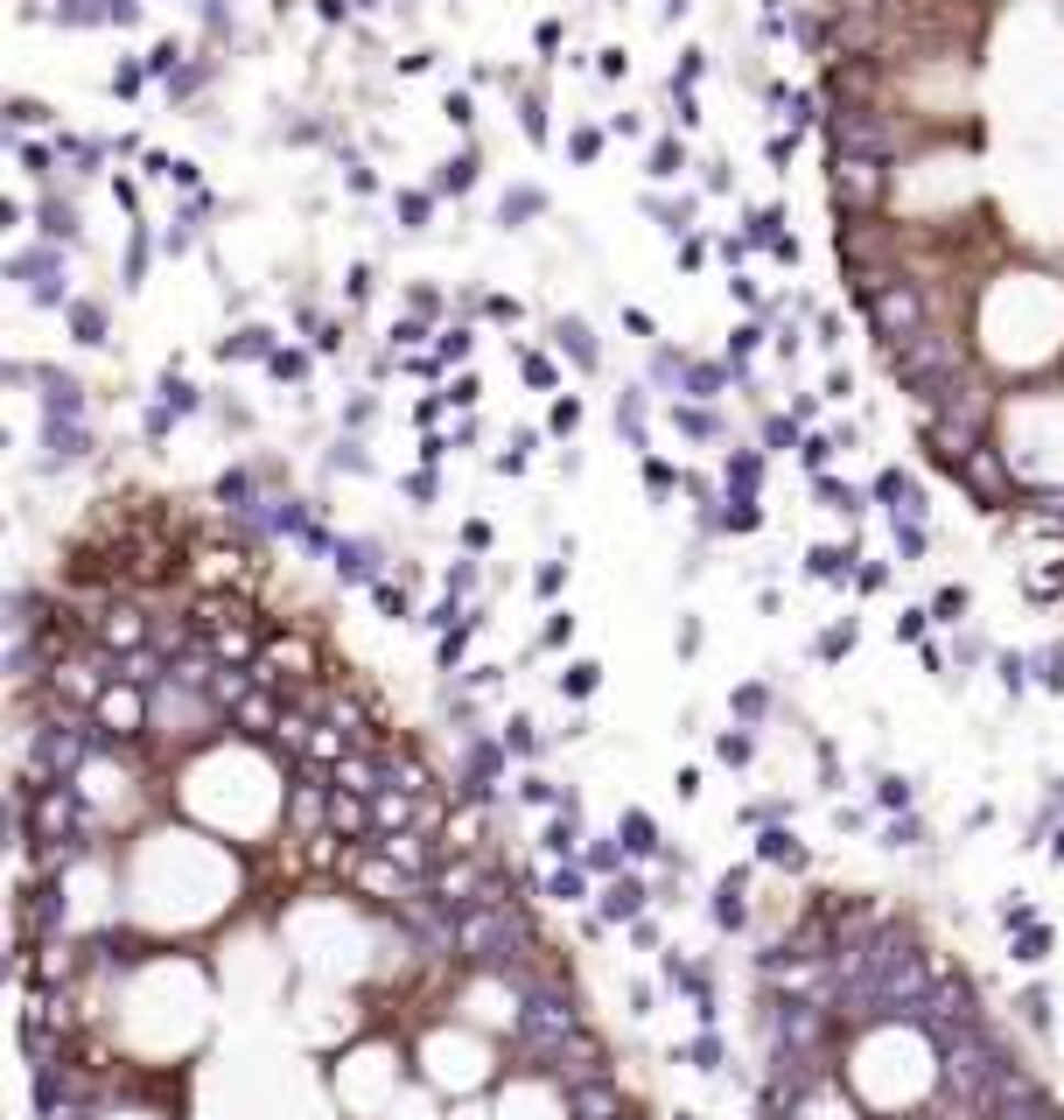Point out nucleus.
<instances>
[{
    "mask_svg": "<svg viewBox=\"0 0 1064 1120\" xmlns=\"http://www.w3.org/2000/svg\"><path fill=\"white\" fill-rule=\"evenodd\" d=\"M714 756H721V764H750V756H756V735H750V729H729V735L714 743Z\"/></svg>",
    "mask_w": 1064,
    "mask_h": 1120,
    "instance_id": "6ab92c4d",
    "label": "nucleus"
},
{
    "mask_svg": "<svg viewBox=\"0 0 1064 1120\" xmlns=\"http://www.w3.org/2000/svg\"><path fill=\"white\" fill-rule=\"evenodd\" d=\"M442 357H469V330H448V336H442Z\"/></svg>",
    "mask_w": 1064,
    "mask_h": 1120,
    "instance_id": "a18cd8bd",
    "label": "nucleus"
},
{
    "mask_svg": "<svg viewBox=\"0 0 1064 1120\" xmlns=\"http://www.w3.org/2000/svg\"><path fill=\"white\" fill-rule=\"evenodd\" d=\"M897 554H904V561L924 554V525H918V519H897Z\"/></svg>",
    "mask_w": 1064,
    "mask_h": 1120,
    "instance_id": "393cba45",
    "label": "nucleus"
},
{
    "mask_svg": "<svg viewBox=\"0 0 1064 1120\" xmlns=\"http://www.w3.org/2000/svg\"><path fill=\"white\" fill-rule=\"evenodd\" d=\"M43 232L49 239H78V211H70V203H43Z\"/></svg>",
    "mask_w": 1064,
    "mask_h": 1120,
    "instance_id": "aec40b11",
    "label": "nucleus"
},
{
    "mask_svg": "<svg viewBox=\"0 0 1064 1120\" xmlns=\"http://www.w3.org/2000/svg\"><path fill=\"white\" fill-rule=\"evenodd\" d=\"M469 182H477V155L463 147V155H455V162L442 168V189H469Z\"/></svg>",
    "mask_w": 1064,
    "mask_h": 1120,
    "instance_id": "5701e85b",
    "label": "nucleus"
},
{
    "mask_svg": "<svg viewBox=\"0 0 1064 1120\" xmlns=\"http://www.w3.org/2000/svg\"><path fill=\"white\" fill-rule=\"evenodd\" d=\"M505 743H511V750H519V756H532V750H540V735H532V721H525V714H511V729H505Z\"/></svg>",
    "mask_w": 1064,
    "mask_h": 1120,
    "instance_id": "c85d7f7f",
    "label": "nucleus"
},
{
    "mask_svg": "<svg viewBox=\"0 0 1064 1120\" xmlns=\"http://www.w3.org/2000/svg\"><path fill=\"white\" fill-rule=\"evenodd\" d=\"M554 336H561V351H575V365H581V372L596 365V336H588V322L561 315V322H554Z\"/></svg>",
    "mask_w": 1064,
    "mask_h": 1120,
    "instance_id": "ddd939ff",
    "label": "nucleus"
},
{
    "mask_svg": "<svg viewBox=\"0 0 1064 1120\" xmlns=\"http://www.w3.org/2000/svg\"><path fill=\"white\" fill-rule=\"evenodd\" d=\"M546 889H554V897H561V903H581V889H588V883H581V868H561V876H554V883H546Z\"/></svg>",
    "mask_w": 1064,
    "mask_h": 1120,
    "instance_id": "7c9ffc66",
    "label": "nucleus"
},
{
    "mask_svg": "<svg viewBox=\"0 0 1064 1120\" xmlns=\"http://www.w3.org/2000/svg\"><path fill=\"white\" fill-rule=\"evenodd\" d=\"M721 533H756L764 525V511H756V498H729V511H714Z\"/></svg>",
    "mask_w": 1064,
    "mask_h": 1120,
    "instance_id": "4468645a",
    "label": "nucleus"
},
{
    "mask_svg": "<svg viewBox=\"0 0 1064 1120\" xmlns=\"http://www.w3.org/2000/svg\"><path fill=\"white\" fill-rule=\"evenodd\" d=\"M862 309H868L883 344H904V336L924 330V295L910 288V280H897V274H868L862 280Z\"/></svg>",
    "mask_w": 1064,
    "mask_h": 1120,
    "instance_id": "f03ea898",
    "label": "nucleus"
},
{
    "mask_svg": "<svg viewBox=\"0 0 1064 1120\" xmlns=\"http://www.w3.org/2000/svg\"><path fill=\"white\" fill-rule=\"evenodd\" d=\"M679 162H687V155H679V147H673V141H665V147H658V155H652V176H679Z\"/></svg>",
    "mask_w": 1064,
    "mask_h": 1120,
    "instance_id": "c9c22d12",
    "label": "nucleus"
},
{
    "mask_svg": "<svg viewBox=\"0 0 1064 1120\" xmlns=\"http://www.w3.org/2000/svg\"><path fill=\"white\" fill-rule=\"evenodd\" d=\"M561 581H567V561H546L540 575H532V588H540V596H561Z\"/></svg>",
    "mask_w": 1064,
    "mask_h": 1120,
    "instance_id": "473e14b6",
    "label": "nucleus"
},
{
    "mask_svg": "<svg viewBox=\"0 0 1064 1120\" xmlns=\"http://www.w3.org/2000/svg\"><path fill=\"white\" fill-rule=\"evenodd\" d=\"M756 854H764V862H791V868H798V862H806V847H798V841H791V833H785V827H771V833H764V841H756Z\"/></svg>",
    "mask_w": 1064,
    "mask_h": 1120,
    "instance_id": "dca6fc26",
    "label": "nucleus"
},
{
    "mask_svg": "<svg viewBox=\"0 0 1064 1120\" xmlns=\"http://www.w3.org/2000/svg\"><path fill=\"white\" fill-rule=\"evenodd\" d=\"M1016 960H1022V966L1051 960V932H1043V924H1022V945H1016Z\"/></svg>",
    "mask_w": 1064,
    "mask_h": 1120,
    "instance_id": "412c9836",
    "label": "nucleus"
},
{
    "mask_svg": "<svg viewBox=\"0 0 1064 1120\" xmlns=\"http://www.w3.org/2000/svg\"><path fill=\"white\" fill-rule=\"evenodd\" d=\"M266 351V330H239L232 344H224V357H259Z\"/></svg>",
    "mask_w": 1064,
    "mask_h": 1120,
    "instance_id": "2f4dec72",
    "label": "nucleus"
},
{
    "mask_svg": "<svg viewBox=\"0 0 1064 1120\" xmlns=\"http://www.w3.org/2000/svg\"><path fill=\"white\" fill-rule=\"evenodd\" d=\"M966 610H974L966 588H939V596H931V623H966Z\"/></svg>",
    "mask_w": 1064,
    "mask_h": 1120,
    "instance_id": "2eb2a0df",
    "label": "nucleus"
},
{
    "mask_svg": "<svg viewBox=\"0 0 1064 1120\" xmlns=\"http://www.w3.org/2000/svg\"><path fill=\"white\" fill-rule=\"evenodd\" d=\"M469 588H477V561H455L448 567V596H469Z\"/></svg>",
    "mask_w": 1064,
    "mask_h": 1120,
    "instance_id": "72a5a7b5",
    "label": "nucleus"
},
{
    "mask_svg": "<svg viewBox=\"0 0 1064 1120\" xmlns=\"http://www.w3.org/2000/svg\"><path fill=\"white\" fill-rule=\"evenodd\" d=\"M876 799H883L889 812H897V806H910V785H904V777H883V791H876Z\"/></svg>",
    "mask_w": 1064,
    "mask_h": 1120,
    "instance_id": "e433bc0d",
    "label": "nucleus"
},
{
    "mask_svg": "<svg viewBox=\"0 0 1064 1120\" xmlns=\"http://www.w3.org/2000/svg\"><path fill=\"white\" fill-rule=\"evenodd\" d=\"M540 203H546L540 189H511V197H505V224H511V218H532V211H540Z\"/></svg>",
    "mask_w": 1064,
    "mask_h": 1120,
    "instance_id": "cd10ccee",
    "label": "nucleus"
},
{
    "mask_svg": "<svg viewBox=\"0 0 1064 1120\" xmlns=\"http://www.w3.org/2000/svg\"><path fill=\"white\" fill-rule=\"evenodd\" d=\"M8 112H14V120H22V126H43V106H35V99H14Z\"/></svg>",
    "mask_w": 1064,
    "mask_h": 1120,
    "instance_id": "c03bdc74",
    "label": "nucleus"
},
{
    "mask_svg": "<svg viewBox=\"0 0 1064 1120\" xmlns=\"http://www.w3.org/2000/svg\"><path fill=\"white\" fill-rule=\"evenodd\" d=\"M889 631H897V644H924V631H931V610H904L897 623H889Z\"/></svg>",
    "mask_w": 1064,
    "mask_h": 1120,
    "instance_id": "4be33fe9",
    "label": "nucleus"
},
{
    "mask_svg": "<svg viewBox=\"0 0 1064 1120\" xmlns=\"http://www.w3.org/2000/svg\"><path fill=\"white\" fill-rule=\"evenodd\" d=\"M99 637H106V644H141V637H147V617H141V610H106Z\"/></svg>",
    "mask_w": 1064,
    "mask_h": 1120,
    "instance_id": "f8f14e48",
    "label": "nucleus"
},
{
    "mask_svg": "<svg viewBox=\"0 0 1064 1120\" xmlns=\"http://www.w3.org/2000/svg\"><path fill=\"white\" fill-rule=\"evenodd\" d=\"M617 428L631 434V448H644V392H623L617 400Z\"/></svg>",
    "mask_w": 1064,
    "mask_h": 1120,
    "instance_id": "f3484780",
    "label": "nucleus"
},
{
    "mask_svg": "<svg viewBox=\"0 0 1064 1120\" xmlns=\"http://www.w3.org/2000/svg\"><path fill=\"white\" fill-rule=\"evenodd\" d=\"M575 421H581V400H554V428L567 434V428H575Z\"/></svg>",
    "mask_w": 1064,
    "mask_h": 1120,
    "instance_id": "37998d69",
    "label": "nucleus"
},
{
    "mask_svg": "<svg viewBox=\"0 0 1064 1120\" xmlns=\"http://www.w3.org/2000/svg\"><path fill=\"white\" fill-rule=\"evenodd\" d=\"M1001 924H1009V932H1016V924H1037V910L1016 897V903H1001Z\"/></svg>",
    "mask_w": 1064,
    "mask_h": 1120,
    "instance_id": "ea45409f",
    "label": "nucleus"
},
{
    "mask_svg": "<svg viewBox=\"0 0 1064 1120\" xmlns=\"http://www.w3.org/2000/svg\"><path fill=\"white\" fill-rule=\"evenodd\" d=\"M519 791H525V799H532V806H554V785H546V777H525V785H519Z\"/></svg>",
    "mask_w": 1064,
    "mask_h": 1120,
    "instance_id": "79ce46f5",
    "label": "nucleus"
},
{
    "mask_svg": "<svg viewBox=\"0 0 1064 1120\" xmlns=\"http://www.w3.org/2000/svg\"><path fill=\"white\" fill-rule=\"evenodd\" d=\"M889 372H897V386L918 400L924 413H945L960 400V336L939 330V322H924L918 336H904V344H889Z\"/></svg>",
    "mask_w": 1064,
    "mask_h": 1120,
    "instance_id": "f257e3e1",
    "label": "nucleus"
},
{
    "mask_svg": "<svg viewBox=\"0 0 1064 1120\" xmlns=\"http://www.w3.org/2000/svg\"><path fill=\"white\" fill-rule=\"evenodd\" d=\"M714 924H721V932H743V924H750V876H743V868H729V876H721V889H714Z\"/></svg>",
    "mask_w": 1064,
    "mask_h": 1120,
    "instance_id": "39448f33",
    "label": "nucleus"
},
{
    "mask_svg": "<svg viewBox=\"0 0 1064 1120\" xmlns=\"http://www.w3.org/2000/svg\"><path fill=\"white\" fill-rule=\"evenodd\" d=\"M147 687H133V679H126V694L120 687H106L99 694V721H106V729L112 735H133V729H141V714H147V700H141Z\"/></svg>",
    "mask_w": 1064,
    "mask_h": 1120,
    "instance_id": "20e7f679",
    "label": "nucleus"
},
{
    "mask_svg": "<svg viewBox=\"0 0 1064 1120\" xmlns=\"http://www.w3.org/2000/svg\"><path fill=\"white\" fill-rule=\"evenodd\" d=\"M70 330H78L85 344H106V315L91 309V301H70Z\"/></svg>",
    "mask_w": 1064,
    "mask_h": 1120,
    "instance_id": "a211bd4d",
    "label": "nucleus"
},
{
    "mask_svg": "<svg viewBox=\"0 0 1064 1120\" xmlns=\"http://www.w3.org/2000/svg\"><path fill=\"white\" fill-rule=\"evenodd\" d=\"M883 189H889V168H883V162H868V155H841V162H833V197L854 203V211H862V203H876Z\"/></svg>",
    "mask_w": 1064,
    "mask_h": 1120,
    "instance_id": "7ed1b4c3",
    "label": "nucleus"
},
{
    "mask_svg": "<svg viewBox=\"0 0 1064 1120\" xmlns=\"http://www.w3.org/2000/svg\"><path fill=\"white\" fill-rule=\"evenodd\" d=\"M841 652H854V617H847V623H833V631L820 637V658H841Z\"/></svg>",
    "mask_w": 1064,
    "mask_h": 1120,
    "instance_id": "bb28decb",
    "label": "nucleus"
},
{
    "mask_svg": "<svg viewBox=\"0 0 1064 1120\" xmlns=\"http://www.w3.org/2000/svg\"><path fill=\"white\" fill-rule=\"evenodd\" d=\"M336 575H344V581H378V546L372 540H336Z\"/></svg>",
    "mask_w": 1064,
    "mask_h": 1120,
    "instance_id": "423d86ee",
    "label": "nucleus"
},
{
    "mask_svg": "<svg viewBox=\"0 0 1064 1120\" xmlns=\"http://www.w3.org/2000/svg\"><path fill=\"white\" fill-rule=\"evenodd\" d=\"M330 463H336V469H365V448H357V442H336Z\"/></svg>",
    "mask_w": 1064,
    "mask_h": 1120,
    "instance_id": "58836bf2",
    "label": "nucleus"
},
{
    "mask_svg": "<svg viewBox=\"0 0 1064 1120\" xmlns=\"http://www.w3.org/2000/svg\"><path fill=\"white\" fill-rule=\"evenodd\" d=\"M833 448H841L833 434H806V469H827V463H833Z\"/></svg>",
    "mask_w": 1064,
    "mask_h": 1120,
    "instance_id": "c756f323",
    "label": "nucleus"
},
{
    "mask_svg": "<svg viewBox=\"0 0 1064 1120\" xmlns=\"http://www.w3.org/2000/svg\"><path fill=\"white\" fill-rule=\"evenodd\" d=\"M602 687V666L596 658H575V666H561V700H588Z\"/></svg>",
    "mask_w": 1064,
    "mask_h": 1120,
    "instance_id": "9d476101",
    "label": "nucleus"
},
{
    "mask_svg": "<svg viewBox=\"0 0 1064 1120\" xmlns=\"http://www.w3.org/2000/svg\"><path fill=\"white\" fill-rule=\"evenodd\" d=\"M756 336H764V330H756V322H743V330H735V344H729V357H750Z\"/></svg>",
    "mask_w": 1064,
    "mask_h": 1120,
    "instance_id": "a19ab883",
    "label": "nucleus"
},
{
    "mask_svg": "<svg viewBox=\"0 0 1064 1120\" xmlns=\"http://www.w3.org/2000/svg\"><path fill=\"white\" fill-rule=\"evenodd\" d=\"M567 637H575V617L554 610V617H546V637H540V644H567Z\"/></svg>",
    "mask_w": 1064,
    "mask_h": 1120,
    "instance_id": "f704fd0d",
    "label": "nucleus"
},
{
    "mask_svg": "<svg viewBox=\"0 0 1064 1120\" xmlns=\"http://www.w3.org/2000/svg\"><path fill=\"white\" fill-rule=\"evenodd\" d=\"M756 484H764V455H756V448H735V455H729V498H756Z\"/></svg>",
    "mask_w": 1064,
    "mask_h": 1120,
    "instance_id": "6e6552de",
    "label": "nucleus"
},
{
    "mask_svg": "<svg viewBox=\"0 0 1064 1120\" xmlns=\"http://www.w3.org/2000/svg\"><path fill=\"white\" fill-rule=\"evenodd\" d=\"M1037 673H1043V687H1051V694H1064V644H1051V652L1037 658Z\"/></svg>",
    "mask_w": 1064,
    "mask_h": 1120,
    "instance_id": "a878e982",
    "label": "nucleus"
},
{
    "mask_svg": "<svg viewBox=\"0 0 1064 1120\" xmlns=\"http://www.w3.org/2000/svg\"><path fill=\"white\" fill-rule=\"evenodd\" d=\"M806 575L847 581V575H854V546H812V554H806Z\"/></svg>",
    "mask_w": 1064,
    "mask_h": 1120,
    "instance_id": "1a4fd4ad",
    "label": "nucleus"
},
{
    "mask_svg": "<svg viewBox=\"0 0 1064 1120\" xmlns=\"http://www.w3.org/2000/svg\"><path fill=\"white\" fill-rule=\"evenodd\" d=\"M617 841L631 847V854H658V827H652V820H644V812L631 806V812L617 820Z\"/></svg>",
    "mask_w": 1064,
    "mask_h": 1120,
    "instance_id": "9b49d317",
    "label": "nucleus"
},
{
    "mask_svg": "<svg viewBox=\"0 0 1064 1120\" xmlns=\"http://www.w3.org/2000/svg\"><path fill=\"white\" fill-rule=\"evenodd\" d=\"M644 897H652V889H644L638 876H617L610 889H602V918H617V924H623V918H638Z\"/></svg>",
    "mask_w": 1064,
    "mask_h": 1120,
    "instance_id": "0eeeda50",
    "label": "nucleus"
},
{
    "mask_svg": "<svg viewBox=\"0 0 1064 1120\" xmlns=\"http://www.w3.org/2000/svg\"><path fill=\"white\" fill-rule=\"evenodd\" d=\"M764 442H771V448H791V442H798V421H771Z\"/></svg>",
    "mask_w": 1064,
    "mask_h": 1120,
    "instance_id": "4c0bfd02",
    "label": "nucleus"
},
{
    "mask_svg": "<svg viewBox=\"0 0 1064 1120\" xmlns=\"http://www.w3.org/2000/svg\"><path fill=\"white\" fill-rule=\"evenodd\" d=\"M1051 854H1057V862H1064V827H1057V841H1051Z\"/></svg>",
    "mask_w": 1064,
    "mask_h": 1120,
    "instance_id": "49530a36",
    "label": "nucleus"
},
{
    "mask_svg": "<svg viewBox=\"0 0 1064 1120\" xmlns=\"http://www.w3.org/2000/svg\"><path fill=\"white\" fill-rule=\"evenodd\" d=\"M372 596H378V610H386L392 623H399V617H413V602H407V596H399V588H392V581H372Z\"/></svg>",
    "mask_w": 1064,
    "mask_h": 1120,
    "instance_id": "b1692460",
    "label": "nucleus"
}]
</instances>
